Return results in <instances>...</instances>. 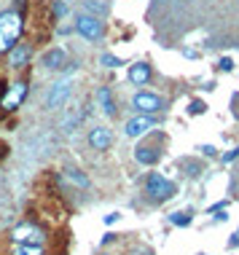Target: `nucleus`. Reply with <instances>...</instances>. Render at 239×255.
<instances>
[{
    "mask_svg": "<svg viewBox=\"0 0 239 255\" xmlns=\"http://www.w3.org/2000/svg\"><path fill=\"white\" fill-rule=\"evenodd\" d=\"M132 108L137 110V113H142V116H151V113L164 110V100L159 97V94H153V92H137L132 97Z\"/></svg>",
    "mask_w": 239,
    "mask_h": 255,
    "instance_id": "39448f33",
    "label": "nucleus"
},
{
    "mask_svg": "<svg viewBox=\"0 0 239 255\" xmlns=\"http://www.w3.org/2000/svg\"><path fill=\"white\" fill-rule=\"evenodd\" d=\"M221 67H223V70L229 73V70H234V62H231V59L226 57V59H221Z\"/></svg>",
    "mask_w": 239,
    "mask_h": 255,
    "instance_id": "5701e85b",
    "label": "nucleus"
},
{
    "mask_svg": "<svg viewBox=\"0 0 239 255\" xmlns=\"http://www.w3.org/2000/svg\"><path fill=\"white\" fill-rule=\"evenodd\" d=\"M134 158H137V164H142V167H153V164H159L161 150H156L151 145H140L134 150Z\"/></svg>",
    "mask_w": 239,
    "mask_h": 255,
    "instance_id": "ddd939ff",
    "label": "nucleus"
},
{
    "mask_svg": "<svg viewBox=\"0 0 239 255\" xmlns=\"http://www.w3.org/2000/svg\"><path fill=\"white\" fill-rule=\"evenodd\" d=\"M65 180H70L73 185H78V188H89V177L86 175H81L78 169H65Z\"/></svg>",
    "mask_w": 239,
    "mask_h": 255,
    "instance_id": "2eb2a0df",
    "label": "nucleus"
},
{
    "mask_svg": "<svg viewBox=\"0 0 239 255\" xmlns=\"http://www.w3.org/2000/svg\"><path fill=\"white\" fill-rule=\"evenodd\" d=\"M145 194L153 202H167V199H172L177 194V185L172 180H167L164 175H159V172H151L145 177Z\"/></svg>",
    "mask_w": 239,
    "mask_h": 255,
    "instance_id": "f03ea898",
    "label": "nucleus"
},
{
    "mask_svg": "<svg viewBox=\"0 0 239 255\" xmlns=\"http://www.w3.org/2000/svg\"><path fill=\"white\" fill-rule=\"evenodd\" d=\"M22 13L16 8H8L0 13V54H8L13 46L19 43V35H22Z\"/></svg>",
    "mask_w": 239,
    "mask_h": 255,
    "instance_id": "f257e3e1",
    "label": "nucleus"
},
{
    "mask_svg": "<svg viewBox=\"0 0 239 255\" xmlns=\"http://www.w3.org/2000/svg\"><path fill=\"white\" fill-rule=\"evenodd\" d=\"M100 65H102V67H111V70H116V67H121L124 62H121L119 57H113V54H102V57H100Z\"/></svg>",
    "mask_w": 239,
    "mask_h": 255,
    "instance_id": "6ab92c4d",
    "label": "nucleus"
},
{
    "mask_svg": "<svg viewBox=\"0 0 239 255\" xmlns=\"http://www.w3.org/2000/svg\"><path fill=\"white\" fill-rule=\"evenodd\" d=\"M169 223H172V226H180V229H186V226L191 223V212H172V215H169Z\"/></svg>",
    "mask_w": 239,
    "mask_h": 255,
    "instance_id": "f3484780",
    "label": "nucleus"
},
{
    "mask_svg": "<svg viewBox=\"0 0 239 255\" xmlns=\"http://www.w3.org/2000/svg\"><path fill=\"white\" fill-rule=\"evenodd\" d=\"M73 30L86 40H102L105 38V22H102L100 16H94V13H78Z\"/></svg>",
    "mask_w": 239,
    "mask_h": 255,
    "instance_id": "7ed1b4c3",
    "label": "nucleus"
},
{
    "mask_svg": "<svg viewBox=\"0 0 239 255\" xmlns=\"http://www.w3.org/2000/svg\"><path fill=\"white\" fill-rule=\"evenodd\" d=\"M191 113H204V102H199V100H196V102H191Z\"/></svg>",
    "mask_w": 239,
    "mask_h": 255,
    "instance_id": "4be33fe9",
    "label": "nucleus"
},
{
    "mask_svg": "<svg viewBox=\"0 0 239 255\" xmlns=\"http://www.w3.org/2000/svg\"><path fill=\"white\" fill-rule=\"evenodd\" d=\"M13 245H43V229L35 223H19L11 231Z\"/></svg>",
    "mask_w": 239,
    "mask_h": 255,
    "instance_id": "20e7f679",
    "label": "nucleus"
},
{
    "mask_svg": "<svg viewBox=\"0 0 239 255\" xmlns=\"http://www.w3.org/2000/svg\"><path fill=\"white\" fill-rule=\"evenodd\" d=\"M67 11H70V8H67V3H65V0H57V3H54V16H57V19L67 16Z\"/></svg>",
    "mask_w": 239,
    "mask_h": 255,
    "instance_id": "aec40b11",
    "label": "nucleus"
},
{
    "mask_svg": "<svg viewBox=\"0 0 239 255\" xmlns=\"http://www.w3.org/2000/svg\"><path fill=\"white\" fill-rule=\"evenodd\" d=\"M202 153H204V156H215L218 150H215L213 145H202Z\"/></svg>",
    "mask_w": 239,
    "mask_h": 255,
    "instance_id": "b1692460",
    "label": "nucleus"
},
{
    "mask_svg": "<svg viewBox=\"0 0 239 255\" xmlns=\"http://www.w3.org/2000/svg\"><path fill=\"white\" fill-rule=\"evenodd\" d=\"M97 102H100V108H102V113H105V116H116V102H113V94H111V89H108V86L97 89Z\"/></svg>",
    "mask_w": 239,
    "mask_h": 255,
    "instance_id": "4468645a",
    "label": "nucleus"
},
{
    "mask_svg": "<svg viewBox=\"0 0 239 255\" xmlns=\"http://www.w3.org/2000/svg\"><path fill=\"white\" fill-rule=\"evenodd\" d=\"M40 65H43L46 70H62L67 65V51L65 49H49L40 57Z\"/></svg>",
    "mask_w": 239,
    "mask_h": 255,
    "instance_id": "9d476101",
    "label": "nucleus"
},
{
    "mask_svg": "<svg viewBox=\"0 0 239 255\" xmlns=\"http://www.w3.org/2000/svg\"><path fill=\"white\" fill-rule=\"evenodd\" d=\"M70 92H73L70 81H59V84H54V86H51V92H49V97H46V108H49V110L62 108L65 102L70 100Z\"/></svg>",
    "mask_w": 239,
    "mask_h": 255,
    "instance_id": "0eeeda50",
    "label": "nucleus"
},
{
    "mask_svg": "<svg viewBox=\"0 0 239 255\" xmlns=\"http://www.w3.org/2000/svg\"><path fill=\"white\" fill-rule=\"evenodd\" d=\"M116 220H119V212H111V215H105V226L116 223Z\"/></svg>",
    "mask_w": 239,
    "mask_h": 255,
    "instance_id": "393cba45",
    "label": "nucleus"
},
{
    "mask_svg": "<svg viewBox=\"0 0 239 255\" xmlns=\"http://www.w3.org/2000/svg\"><path fill=\"white\" fill-rule=\"evenodd\" d=\"M11 255H43V245H13Z\"/></svg>",
    "mask_w": 239,
    "mask_h": 255,
    "instance_id": "dca6fc26",
    "label": "nucleus"
},
{
    "mask_svg": "<svg viewBox=\"0 0 239 255\" xmlns=\"http://www.w3.org/2000/svg\"><path fill=\"white\" fill-rule=\"evenodd\" d=\"M129 81H132L134 86H145L148 81H151V65H145V62L132 65L129 67Z\"/></svg>",
    "mask_w": 239,
    "mask_h": 255,
    "instance_id": "f8f14e48",
    "label": "nucleus"
},
{
    "mask_svg": "<svg viewBox=\"0 0 239 255\" xmlns=\"http://www.w3.org/2000/svg\"><path fill=\"white\" fill-rule=\"evenodd\" d=\"M180 167H183V169H188V172H186L188 177H199V172H202V164H199V161H191V158L180 161Z\"/></svg>",
    "mask_w": 239,
    "mask_h": 255,
    "instance_id": "a211bd4d",
    "label": "nucleus"
},
{
    "mask_svg": "<svg viewBox=\"0 0 239 255\" xmlns=\"http://www.w3.org/2000/svg\"><path fill=\"white\" fill-rule=\"evenodd\" d=\"M231 245H239V231L234 234V239H231Z\"/></svg>",
    "mask_w": 239,
    "mask_h": 255,
    "instance_id": "a878e982",
    "label": "nucleus"
},
{
    "mask_svg": "<svg viewBox=\"0 0 239 255\" xmlns=\"http://www.w3.org/2000/svg\"><path fill=\"white\" fill-rule=\"evenodd\" d=\"M237 156H239V148H234V150H229V153L223 156V164H231V161H234Z\"/></svg>",
    "mask_w": 239,
    "mask_h": 255,
    "instance_id": "412c9836",
    "label": "nucleus"
},
{
    "mask_svg": "<svg viewBox=\"0 0 239 255\" xmlns=\"http://www.w3.org/2000/svg\"><path fill=\"white\" fill-rule=\"evenodd\" d=\"M113 142V132L108 127H94L92 132H89V145L94 150H108Z\"/></svg>",
    "mask_w": 239,
    "mask_h": 255,
    "instance_id": "1a4fd4ad",
    "label": "nucleus"
},
{
    "mask_svg": "<svg viewBox=\"0 0 239 255\" xmlns=\"http://www.w3.org/2000/svg\"><path fill=\"white\" fill-rule=\"evenodd\" d=\"M30 59H32V46L30 43H16L8 51V65L11 67H24Z\"/></svg>",
    "mask_w": 239,
    "mask_h": 255,
    "instance_id": "9b49d317",
    "label": "nucleus"
},
{
    "mask_svg": "<svg viewBox=\"0 0 239 255\" xmlns=\"http://www.w3.org/2000/svg\"><path fill=\"white\" fill-rule=\"evenodd\" d=\"M148 129H153V119H151V116H142V113H140V116H134V119L126 121L124 134L134 140V137H142V134L148 132Z\"/></svg>",
    "mask_w": 239,
    "mask_h": 255,
    "instance_id": "6e6552de",
    "label": "nucleus"
},
{
    "mask_svg": "<svg viewBox=\"0 0 239 255\" xmlns=\"http://www.w3.org/2000/svg\"><path fill=\"white\" fill-rule=\"evenodd\" d=\"M24 97H27V84L24 81H16V84H11V89L0 97V105H3V110H16L24 102Z\"/></svg>",
    "mask_w": 239,
    "mask_h": 255,
    "instance_id": "423d86ee",
    "label": "nucleus"
}]
</instances>
